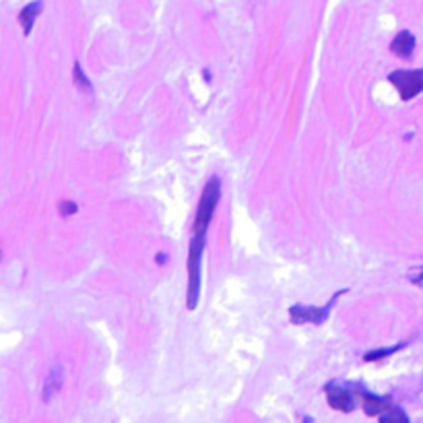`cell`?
Here are the masks:
<instances>
[{
	"label": "cell",
	"instance_id": "cell-1",
	"mask_svg": "<svg viewBox=\"0 0 423 423\" xmlns=\"http://www.w3.org/2000/svg\"><path fill=\"white\" fill-rule=\"evenodd\" d=\"M219 196H221V180L219 178H213L209 180V184L205 186L203 196L198 200V209H196V219H194V235H205L209 230V223L213 219V213L217 209V203H219Z\"/></svg>",
	"mask_w": 423,
	"mask_h": 423
},
{
	"label": "cell",
	"instance_id": "cell-2",
	"mask_svg": "<svg viewBox=\"0 0 423 423\" xmlns=\"http://www.w3.org/2000/svg\"><path fill=\"white\" fill-rule=\"evenodd\" d=\"M205 250V235H193L190 242V254H188V297L186 306L194 310L198 306V295H200V256Z\"/></svg>",
	"mask_w": 423,
	"mask_h": 423
},
{
	"label": "cell",
	"instance_id": "cell-11",
	"mask_svg": "<svg viewBox=\"0 0 423 423\" xmlns=\"http://www.w3.org/2000/svg\"><path fill=\"white\" fill-rule=\"evenodd\" d=\"M401 345L399 347H388V349H378V351H370L366 355V362H376V360H382L386 355H392L394 351H399Z\"/></svg>",
	"mask_w": 423,
	"mask_h": 423
},
{
	"label": "cell",
	"instance_id": "cell-4",
	"mask_svg": "<svg viewBox=\"0 0 423 423\" xmlns=\"http://www.w3.org/2000/svg\"><path fill=\"white\" fill-rule=\"evenodd\" d=\"M328 312H330V306H325V308H310V306H293L289 310V318L293 325H306V322H312V325H322L325 320L328 318Z\"/></svg>",
	"mask_w": 423,
	"mask_h": 423
},
{
	"label": "cell",
	"instance_id": "cell-12",
	"mask_svg": "<svg viewBox=\"0 0 423 423\" xmlns=\"http://www.w3.org/2000/svg\"><path fill=\"white\" fill-rule=\"evenodd\" d=\"M77 205L75 203H71V200H64L62 205H60V211H62V215H75L77 213Z\"/></svg>",
	"mask_w": 423,
	"mask_h": 423
},
{
	"label": "cell",
	"instance_id": "cell-13",
	"mask_svg": "<svg viewBox=\"0 0 423 423\" xmlns=\"http://www.w3.org/2000/svg\"><path fill=\"white\" fill-rule=\"evenodd\" d=\"M0 256H2V252H0Z\"/></svg>",
	"mask_w": 423,
	"mask_h": 423
},
{
	"label": "cell",
	"instance_id": "cell-8",
	"mask_svg": "<svg viewBox=\"0 0 423 423\" xmlns=\"http://www.w3.org/2000/svg\"><path fill=\"white\" fill-rule=\"evenodd\" d=\"M41 9H44V2H41V0H36V2L27 4V6H25V9L19 13V23H21V27H23V34H25V36H29V34H31L34 23H36L38 15L41 13Z\"/></svg>",
	"mask_w": 423,
	"mask_h": 423
},
{
	"label": "cell",
	"instance_id": "cell-3",
	"mask_svg": "<svg viewBox=\"0 0 423 423\" xmlns=\"http://www.w3.org/2000/svg\"><path fill=\"white\" fill-rule=\"evenodd\" d=\"M388 81L397 87L404 101L417 97L423 91V71H394L388 75Z\"/></svg>",
	"mask_w": 423,
	"mask_h": 423
},
{
	"label": "cell",
	"instance_id": "cell-10",
	"mask_svg": "<svg viewBox=\"0 0 423 423\" xmlns=\"http://www.w3.org/2000/svg\"><path fill=\"white\" fill-rule=\"evenodd\" d=\"M75 83H77V87L81 91H85V93H91V83H89V78L85 77V73H83V68H81V64H75Z\"/></svg>",
	"mask_w": 423,
	"mask_h": 423
},
{
	"label": "cell",
	"instance_id": "cell-7",
	"mask_svg": "<svg viewBox=\"0 0 423 423\" xmlns=\"http://www.w3.org/2000/svg\"><path fill=\"white\" fill-rule=\"evenodd\" d=\"M390 50H392V54H397L399 58L411 56V54H413V50H415V38H413V34H409V31H401L397 38L392 39Z\"/></svg>",
	"mask_w": 423,
	"mask_h": 423
},
{
	"label": "cell",
	"instance_id": "cell-6",
	"mask_svg": "<svg viewBox=\"0 0 423 423\" xmlns=\"http://www.w3.org/2000/svg\"><path fill=\"white\" fill-rule=\"evenodd\" d=\"M360 394H362V399H364V407H366V413L367 415H378V417H382L386 415L394 404L390 403V399H386V397H376V394H370L366 390H360Z\"/></svg>",
	"mask_w": 423,
	"mask_h": 423
},
{
	"label": "cell",
	"instance_id": "cell-9",
	"mask_svg": "<svg viewBox=\"0 0 423 423\" xmlns=\"http://www.w3.org/2000/svg\"><path fill=\"white\" fill-rule=\"evenodd\" d=\"M62 367L56 366L50 374H48V378H46V384H44V401L48 403L54 394H56L58 390H60V386H62Z\"/></svg>",
	"mask_w": 423,
	"mask_h": 423
},
{
	"label": "cell",
	"instance_id": "cell-5",
	"mask_svg": "<svg viewBox=\"0 0 423 423\" xmlns=\"http://www.w3.org/2000/svg\"><path fill=\"white\" fill-rule=\"evenodd\" d=\"M327 399L328 404H330L332 409H337V411H347V413H349V411H353V407H355V401H353L351 392L337 384L327 386Z\"/></svg>",
	"mask_w": 423,
	"mask_h": 423
}]
</instances>
